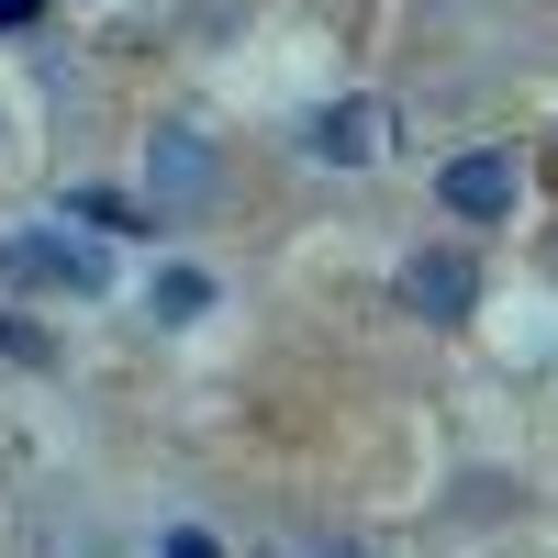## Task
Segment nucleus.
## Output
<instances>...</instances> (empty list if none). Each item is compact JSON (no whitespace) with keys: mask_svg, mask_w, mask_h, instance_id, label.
Wrapping results in <instances>:
<instances>
[{"mask_svg":"<svg viewBox=\"0 0 558 558\" xmlns=\"http://www.w3.org/2000/svg\"><path fill=\"white\" fill-rule=\"evenodd\" d=\"M157 313H168V324L213 313V279H202V268H168V279H157Z\"/></svg>","mask_w":558,"mask_h":558,"instance_id":"0eeeda50","label":"nucleus"},{"mask_svg":"<svg viewBox=\"0 0 558 558\" xmlns=\"http://www.w3.org/2000/svg\"><path fill=\"white\" fill-rule=\"evenodd\" d=\"M57 223H89V235H146V213H134L123 191H68V213Z\"/></svg>","mask_w":558,"mask_h":558,"instance_id":"423d86ee","label":"nucleus"},{"mask_svg":"<svg viewBox=\"0 0 558 558\" xmlns=\"http://www.w3.org/2000/svg\"><path fill=\"white\" fill-rule=\"evenodd\" d=\"M447 213H470V223H492V213H514V191H525V168L502 157V146H470V157H447Z\"/></svg>","mask_w":558,"mask_h":558,"instance_id":"f03ea898","label":"nucleus"},{"mask_svg":"<svg viewBox=\"0 0 558 558\" xmlns=\"http://www.w3.org/2000/svg\"><path fill=\"white\" fill-rule=\"evenodd\" d=\"M168 558H223V547H213L202 525H179V536H168Z\"/></svg>","mask_w":558,"mask_h":558,"instance_id":"6e6552de","label":"nucleus"},{"mask_svg":"<svg viewBox=\"0 0 558 558\" xmlns=\"http://www.w3.org/2000/svg\"><path fill=\"white\" fill-rule=\"evenodd\" d=\"M380 146H391V101H336V112L313 123V157L324 168H368Z\"/></svg>","mask_w":558,"mask_h":558,"instance_id":"20e7f679","label":"nucleus"},{"mask_svg":"<svg viewBox=\"0 0 558 558\" xmlns=\"http://www.w3.org/2000/svg\"><path fill=\"white\" fill-rule=\"evenodd\" d=\"M146 179H157V213H168V202H202V191H213V146H202V134H157Z\"/></svg>","mask_w":558,"mask_h":558,"instance_id":"39448f33","label":"nucleus"},{"mask_svg":"<svg viewBox=\"0 0 558 558\" xmlns=\"http://www.w3.org/2000/svg\"><path fill=\"white\" fill-rule=\"evenodd\" d=\"M0 279H57V291H112V257L89 235H0Z\"/></svg>","mask_w":558,"mask_h":558,"instance_id":"f257e3e1","label":"nucleus"},{"mask_svg":"<svg viewBox=\"0 0 558 558\" xmlns=\"http://www.w3.org/2000/svg\"><path fill=\"white\" fill-rule=\"evenodd\" d=\"M34 12H45V0H0V34H23V23H34Z\"/></svg>","mask_w":558,"mask_h":558,"instance_id":"1a4fd4ad","label":"nucleus"},{"mask_svg":"<svg viewBox=\"0 0 558 558\" xmlns=\"http://www.w3.org/2000/svg\"><path fill=\"white\" fill-rule=\"evenodd\" d=\"M402 302L425 313V324H470V302H481V268L458 257V246H425V257L402 268Z\"/></svg>","mask_w":558,"mask_h":558,"instance_id":"7ed1b4c3","label":"nucleus"}]
</instances>
